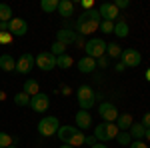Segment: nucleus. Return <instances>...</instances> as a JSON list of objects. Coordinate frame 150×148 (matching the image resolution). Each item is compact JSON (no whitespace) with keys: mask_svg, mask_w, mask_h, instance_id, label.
<instances>
[{"mask_svg":"<svg viewBox=\"0 0 150 148\" xmlns=\"http://www.w3.org/2000/svg\"><path fill=\"white\" fill-rule=\"evenodd\" d=\"M76 100L80 104V110H92L94 104H96V92L92 90V86L88 84H82L80 88L76 90Z\"/></svg>","mask_w":150,"mask_h":148,"instance_id":"obj_1","label":"nucleus"},{"mask_svg":"<svg viewBox=\"0 0 150 148\" xmlns=\"http://www.w3.org/2000/svg\"><path fill=\"white\" fill-rule=\"evenodd\" d=\"M100 22L102 20H90V18H84V16H78V20H76V34H80V36H88V34H92V32H96L98 28H100Z\"/></svg>","mask_w":150,"mask_h":148,"instance_id":"obj_5","label":"nucleus"},{"mask_svg":"<svg viewBox=\"0 0 150 148\" xmlns=\"http://www.w3.org/2000/svg\"><path fill=\"white\" fill-rule=\"evenodd\" d=\"M74 44L78 46V48H84V44H86V42H84V38H82V36H76V42H74Z\"/></svg>","mask_w":150,"mask_h":148,"instance_id":"obj_39","label":"nucleus"},{"mask_svg":"<svg viewBox=\"0 0 150 148\" xmlns=\"http://www.w3.org/2000/svg\"><path fill=\"white\" fill-rule=\"evenodd\" d=\"M12 20V8L8 4H0V22H10Z\"/></svg>","mask_w":150,"mask_h":148,"instance_id":"obj_26","label":"nucleus"},{"mask_svg":"<svg viewBox=\"0 0 150 148\" xmlns=\"http://www.w3.org/2000/svg\"><path fill=\"white\" fill-rule=\"evenodd\" d=\"M58 2L60 0H42L40 2V8H42V12H56L58 10Z\"/></svg>","mask_w":150,"mask_h":148,"instance_id":"obj_25","label":"nucleus"},{"mask_svg":"<svg viewBox=\"0 0 150 148\" xmlns=\"http://www.w3.org/2000/svg\"><path fill=\"white\" fill-rule=\"evenodd\" d=\"M100 30H102V34H112V32H114V22L102 20V22H100Z\"/></svg>","mask_w":150,"mask_h":148,"instance_id":"obj_31","label":"nucleus"},{"mask_svg":"<svg viewBox=\"0 0 150 148\" xmlns=\"http://www.w3.org/2000/svg\"><path fill=\"white\" fill-rule=\"evenodd\" d=\"M98 114L102 116L106 122H116V118H118V108H116L112 102H102L98 106Z\"/></svg>","mask_w":150,"mask_h":148,"instance_id":"obj_10","label":"nucleus"},{"mask_svg":"<svg viewBox=\"0 0 150 148\" xmlns=\"http://www.w3.org/2000/svg\"><path fill=\"white\" fill-rule=\"evenodd\" d=\"M8 148H16V146H14V144H12V146H8Z\"/></svg>","mask_w":150,"mask_h":148,"instance_id":"obj_48","label":"nucleus"},{"mask_svg":"<svg viewBox=\"0 0 150 148\" xmlns=\"http://www.w3.org/2000/svg\"><path fill=\"white\" fill-rule=\"evenodd\" d=\"M108 64H110V58L106 56V54L96 60V66H98V68H108Z\"/></svg>","mask_w":150,"mask_h":148,"instance_id":"obj_33","label":"nucleus"},{"mask_svg":"<svg viewBox=\"0 0 150 148\" xmlns=\"http://www.w3.org/2000/svg\"><path fill=\"white\" fill-rule=\"evenodd\" d=\"M148 148H150V146H148Z\"/></svg>","mask_w":150,"mask_h":148,"instance_id":"obj_49","label":"nucleus"},{"mask_svg":"<svg viewBox=\"0 0 150 148\" xmlns=\"http://www.w3.org/2000/svg\"><path fill=\"white\" fill-rule=\"evenodd\" d=\"M92 0H84V2H82V8H84V10H92Z\"/></svg>","mask_w":150,"mask_h":148,"instance_id":"obj_38","label":"nucleus"},{"mask_svg":"<svg viewBox=\"0 0 150 148\" xmlns=\"http://www.w3.org/2000/svg\"><path fill=\"white\" fill-rule=\"evenodd\" d=\"M32 66H34V56L30 52H24L22 56L16 60V72L18 74H28L32 70Z\"/></svg>","mask_w":150,"mask_h":148,"instance_id":"obj_12","label":"nucleus"},{"mask_svg":"<svg viewBox=\"0 0 150 148\" xmlns=\"http://www.w3.org/2000/svg\"><path fill=\"white\" fill-rule=\"evenodd\" d=\"M90 148H108V146H106V144H92Z\"/></svg>","mask_w":150,"mask_h":148,"instance_id":"obj_44","label":"nucleus"},{"mask_svg":"<svg viewBox=\"0 0 150 148\" xmlns=\"http://www.w3.org/2000/svg\"><path fill=\"white\" fill-rule=\"evenodd\" d=\"M80 130L76 128V126H72V124H64V126H60L56 130V136H58V140L62 142V144H68L72 138L76 136Z\"/></svg>","mask_w":150,"mask_h":148,"instance_id":"obj_11","label":"nucleus"},{"mask_svg":"<svg viewBox=\"0 0 150 148\" xmlns=\"http://www.w3.org/2000/svg\"><path fill=\"white\" fill-rule=\"evenodd\" d=\"M8 32L12 36H24L28 32V22L24 18H18V16H12V20L8 22Z\"/></svg>","mask_w":150,"mask_h":148,"instance_id":"obj_9","label":"nucleus"},{"mask_svg":"<svg viewBox=\"0 0 150 148\" xmlns=\"http://www.w3.org/2000/svg\"><path fill=\"white\" fill-rule=\"evenodd\" d=\"M86 144H90V146L96 144V138H94V136H86Z\"/></svg>","mask_w":150,"mask_h":148,"instance_id":"obj_41","label":"nucleus"},{"mask_svg":"<svg viewBox=\"0 0 150 148\" xmlns=\"http://www.w3.org/2000/svg\"><path fill=\"white\" fill-rule=\"evenodd\" d=\"M66 48H68L66 44H62V42L54 40V44L50 46V54H54V56H62V54H66Z\"/></svg>","mask_w":150,"mask_h":148,"instance_id":"obj_27","label":"nucleus"},{"mask_svg":"<svg viewBox=\"0 0 150 148\" xmlns=\"http://www.w3.org/2000/svg\"><path fill=\"white\" fill-rule=\"evenodd\" d=\"M12 38H14V36H12L10 32H0V44H10Z\"/></svg>","mask_w":150,"mask_h":148,"instance_id":"obj_34","label":"nucleus"},{"mask_svg":"<svg viewBox=\"0 0 150 148\" xmlns=\"http://www.w3.org/2000/svg\"><path fill=\"white\" fill-rule=\"evenodd\" d=\"M84 142H86V136H84L82 132H78V134H76V136L72 138V140H70L68 144H70V146H74V148H76V146H82Z\"/></svg>","mask_w":150,"mask_h":148,"instance_id":"obj_32","label":"nucleus"},{"mask_svg":"<svg viewBox=\"0 0 150 148\" xmlns=\"http://www.w3.org/2000/svg\"><path fill=\"white\" fill-rule=\"evenodd\" d=\"M142 126L144 128H150V112H144V116H142Z\"/></svg>","mask_w":150,"mask_h":148,"instance_id":"obj_37","label":"nucleus"},{"mask_svg":"<svg viewBox=\"0 0 150 148\" xmlns=\"http://www.w3.org/2000/svg\"><path fill=\"white\" fill-rule=\"evenodd\" d=\"M0 70H4V72L16 70V60L10 54H0Z\"/></svg>","mask_w":150,"mask_h":148,"instance_id":"obj_19","label":"nucleus"},{"mask_svg":"<svg viewBox=\"0 0 150 148\" xmlns=\"http://www.w3.org/2000/svg\"><path fill=\"white\" fill-rule=\"evenodd\" d=\"M114 140L120 144V146H128V144H132V138H130L128 132H118V136H116Z\"/></svg>","mask_w":150,"mask_h":148,"instance_id":"obj_29","label":"nucleus"},{"mask_svg":"<svg viewBox=\"0 0 150 148\" xmlns=\"http://www.w3.org/2000/svg\"><path fill=\"white\" fill-rule=\"evenodd\" d=\"M4 98H6V94H4V92L0 90V100H4Z\"/></svg>","mask_w":150,"mask_h":148,"instance_id":"obj_45","label":"nucleus"},{"mask_svg":"<svg viewBox=\"0 0 150 148\" xmlns=\"http://www.w3.org/2000/svg\"><path fill=\"white\" fill-rule=\"evenodd\" d=\"M60 148H74V146H70V144H60Z\"/></svg>","mask_w":150,"mask_h":148,"instance_id":"obj_46","label":"nucleus"},{"mask_svg":"<svg viewBox=\"0 0 150 148\" xmlns=\"http://www.w3.org/2000/svg\"><path fill=\"white\" fill-rule=\"evenodd\" d=\"M76 32L72 30V28H62V30H58L56 32V40L58 42H62V44H66V46H70V44H74L76 42Z\"/></svg>","mask_w":150,"mask_h":148,"instance_id":"obj_15","label":"nucleus"},{"mask_svg":"<svg viewBox=\"0 0 150 148\" xmlns=\"http://www.w3.org/2000/svg\"><path fill=\"white\" fill-rule=\"evenodd\" d=\"M72 64H74V58L70 56V54H62V56H56V68L68 70Z\"/></svg>","mask_w":150,"mask_h":148,"instance_id":"obj_23","label":"nucleus"},{"mask_svg":"<svg viewBox=\"0 0 150 148\" xmlns=\"http://www.w3.org/2000/svg\"><path fill=\"white\" fill-rule=\"evenodd\" d=\"M122 54V46L116 44V42H110V44H106V56L108 58H120Z\"/></svg>","mask_w":150,"mask_h":148,"instance_id":"obj_24","label":"nucleus"},{"mask_svg":"<svg viewBox=\"0 0 150 148\" xmlns=\"http://www.w3.org/2000/svg\"><path fill=\"white\" fill-rule=\"evenodd\" d=\"M128 32H130V30H128L126 20H124V18H118V20L114 22V34L118 36V38H126Z\"/></svg>","mask_w":150,"mask_h":148,"instance_id":"obj_22","label":"nucleus"},{"mask_svg":"<svg viewBox=\"0 0 150 148\" xmlns=\"http://www.w3.org/2000/svg\"><path fill=\"white\" fill-rule=\"evenodd\" d=\"M120 58H122V64L126 68H136L138 64H142V54L136 48H122Z\"/></svg>","mask_w":150,"mask_h":148,"instance_id":"obj_6","label":"nucleus"},{"mask_svg":"<svg viewBox=\"0 0 150 148\" xmlns=\"http://www.w3.org/2000/svg\"><path fill=\"white\" fill-rule=\"evenodd\" d=\"M36 128H38V134H40V136L50 138V136H54V134H56V130L60 128V122H58L56 116H44V118L38 122Z\"/></svg>","mask_w":150,"mask_h":148,"instance_id":"obj_4","label":"nucleus"},{"mask_svg":"<svg viewBox=\"0 0 150 148\" xmlns=\"http://www.w3.org/2000/svg\"><path fill=\"white\" fill-rule=\"evenodd\" d=\"M14 102L18 104V106H30V96L24 94V92H18V94L14 96Z\"/></svg>","mask_w":150,"mask_h":148,"instance_id":"obj_28","label":"nucleus"},{"mask_svg":"<svg viewBox=\"0 0 150 148\" xmlns=\"http://www.w3.org/2000/svg\"><path fill=\"white\" fill-rule=\"evenodd\" d=\"M22 92H24V94H28V96L32 98V96H36V94H40V86H38L36 80H24Z\"/></svg>","mask_w":150,"mask_h":148,"instance_id":"obj_20","label":"nucleus"},{"mask_svg":"<svg viewBox=\"0 0 150 148\" xmlns=\"http://www.w3.org/2000/svg\"><path fill=\"white\" fill-rule=\"evenodd\" d=\"M118 132L120 130H118L116 122H102V124H96L92 136L96 140H100V142H108V140H114L118 136Z\"/></svg>","mask_w":150,"mask_h":148,"instance_id":"obj_2","label":"nucleus"},{"mask_svg":"<svg viewBox=\"0 0 150 148\" xmlns=\"http://www.w3.org/2000/svg\"><path fill=\"white\" fill-rule=\"evenodd\" d=\"M144 138H146V140L150 142V128H146V132H144Z\"/></svg>","mask_w":150,"mask_h":148,"instance_id":"obj_43","label":"nucleus"},{"mask_svg":"<svg viewBox=\"0 0 150 148\" xmlns=\"http://www.w3.org/2000/svg\"><path fill=\"white\" fill-rule=\"evenodd\" d=\"M74 120H76V128L82 132V130H86V128L92 126V114L88 112V110H78L76 116H74Z\"/></svg>","mask_w":150,"mask_h":148,"instance_id":"obj_14","label":"nucleus"},{"mask_svg":"<svg viewBox=\"0 0 150 148\" xmlns=\"http://www.w3.org/2000/svg\"><path fill=\"white\" fill-rule=\"evenodd\" d=\"M56 12L64 20H66V18H72V16H74V2H72V0H60Z\"/></svg>","mask_w":150,"mask_h":148,"instance_id":"obj_16","label":"nucleus"},{"mask_svg":"<svg viewBox=\"0 0 150 148\" xmlns=\"http://www.w3.org/2000/svg\"><path fill=\"white\" fill-rule=\"evenodd\" d=\"M134 124V118H132V114H118V118H116V126H118V130L120 132H128L130 130V126Z\"/></svg>","mask_w":150,"mask_h":148,"instance_id":"obj_18","label":"nucleus"},{"mask_svg":"<svg viewBox=\"0 0 150 148\" xmlns=\"http://www.w3.org/2000/svg\"><path fill=\"white\" fill-rule=\"evenodd\" d=\"M84 52H86L88 58L98 60L100 56L106 54V42H104L102 38H90V40H86V44H84Z\"/></svg>","mask_w":150,"mask_h":148,"instance_id":"obj_3","label":"nucleus"},{"mask_svg":"<svg viewBox=\"0 0 150 148\" xmlns=\"http://www.w3.org/2000/svg\"><path fill=\"white\" fill-rule=\"evenodd\" d=\"M144 132H146V128L142 126V122H134V124L130 126V130H128V134L132 140H142L144 138Z\"/></svg>","mask_w":150,"mask_h":148,"instance_id":"obj_21","label":"nucleus"},{"mask_svg":"<svg viewBox=\"0 0 150 148\" xmlns=\"http://www.w3.org/2000/svg\"><path fill=\"white\" fill-rule=\"evenodd\" d=\"M146 80H148V82H150V68L146 70Z\"/></svg>","mask_w":150,"mask_h":148,"instance_id":"obj_47","label":"nucleus"},{"mask_svg":"<svg viewBox=\"0 0 150 148\" xmlns=\"http://www.w3.org/2000/svg\"><path fill=\"white\" fill-rule=\"evenodd\" d=\"M98 14H100L102 20H110V22H114V20L120 18V10L114 6V2H102L98 6Z\"/></svg>","mask_w":150,"mask_h":148,"instance_id":"obj_8","label":"nucleus"},{"mask_svg":"<svg viewBox=\"0 0 150 148\" xmlns=\"http://www.w3.org/2000/svg\"><path fill=\"white\" fill-rule=\"evenodd\" d=\"M128 4H130L128 0H116L114 2V6L118 8V10H120V8H128Z\"/></svg>","mask_w":150,"mask_h":148,"instance_id":"obj_36","label":"nucleus"},{"mask_svg":"<svg viewBox=\"0 0 150 148\" xmlns=\"http://www.w3.org/2000/svg\"><path fill=\"white\" fill-rule=\"evenodd\" d=\"M76 66H78V70H80L82 74H90V72L96 70V60H94V58L84 56V58H80V60L76 62Z\"/></svg>","mask_w":150,"mask_h":148,"instance_id":"obj_17","label":"nucleus"},{"mask_svg":"<svg viewBox=\"0 0 150 148\" xmlns=\"http://www.w3.org/2000/svg\"><path fill=\"white\" fill-rule=\"evenodd\" d=\"M130 148H148V144H144V140H132Z\"/></svg>","mask_w":150,"mask_h":148,"instance_id":"obj_35","label":"nucleus"},{"mask_svg":"<svg viewBox=\"0 0 150 148\" xmlns=\"http://www.w3.org/2000/svg\"><path fill=\"white\" fill-rule=\"evenodd\" d=\"M34 66H38L42 72H50L56 68V56L50 52H40L34 56Z\"/></svg>","mask_w":150,"mask_h":148,"instance_id":"obj_7","label":"nucleus"},{"mask_svg":"<svg viewBox=\"0 0 150 148\" xmlns=\"http://www.w3.org/2000/svg\"><path fill=\"white\" fill-rule=\"evenodd\" d=\"M0 32H8V22H0Z\"/></svg>","mask_w":150,"mask_h":148,"instance_id":"obj_40","label":"nucleus"},{"mask_svg":"<svg viewBox=\"0 0 150 148\" xmlns=\"http://www.w3.org/2000/svg\"><path fill=\"white\" fill-rule=\"evenodd\" d=\"M14 144V138L10 134H6V132H0V148H8Z\"/></svg>","mask_w":150,"mask_h":148,"instance_id":"obj_30","label":"nucleus"},{"mask_svg":"<svg viewBox=\"0 0 150 148\" xmlns=\"http://www.w3.org/2000/svg\"><path fill=\"white\" fill-rule=\"evenodd\" d=\"M48 106H50V98H48V94H36L30 98V108L34 110V112H46Z\"/></svg>","mask_w":150,"mask_h":148,"instance_id":"obj_13","label":"nucleus"},{"mask_svg":"<svg viewBox=\"0 0 150 148\" xmlns=\"http://www.w3.org/2000/svg\"><path fill=\"white\" fill-rule=\"evenodd\" d=\"M126 68V66H124V64H122V62H120V64H118V66H116V72H122V70Z\"/></svg>","mask_w":150,"mask_h":148,"instance_id":"obj_42","label":"nucleus"}]
</instances>
